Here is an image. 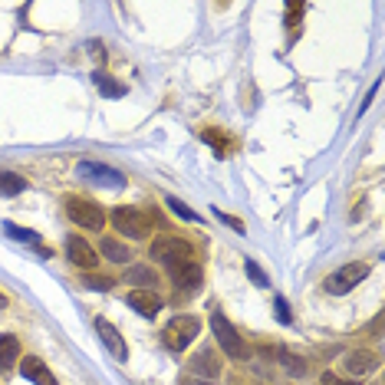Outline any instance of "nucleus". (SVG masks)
<instances>
[{"instance_id":"ddd939ff","label":"nucleus","mask_w":385,"mask_h":385,"mask_svg":"<svg viewBox=\"0 0 385 385\" xmlns=\"http://www.w3.org/2000/svg\"><path fill=\"white\" fill-rule=\"evenodd\" d=\"M20 375L30 379V382H37V385H56L53 382V375L46 372V366L37 359V355H27V359L20 362Z\"/></svg>"},{"instance_id":"5701e85b","label":"nucleus","mask_w":385,"mask_h":385,"mask_svg":"<svg viewBox=\"0 0 385 385\" xmlns=\"http://www.w3.org/2000/svg\"><path fill=\"white\" fill-rule=\"evenodd\" d=\"M165 205L171 207V214H178L181 221H198V214H194V211L185 205V201H178L175 194H168V198H165Z\"/></svg>"},{"instance_id":"c85d7f7f","label":"nucleus","mask_w":385,"mask_h":385,"mask_svg":"<svg viewBox=\"0 0 385 385\" xmlns=\"http://www.w3.org/2000/svg\"><path fill=\"white\" fill-rule=\"evenodd\" d=\"M300 14H303V3H290V20L287 23H300Z\"/></svg>"},{"instance_id":"6ab92c4d","label":"nucleus","mask_w":385,"mask_h":385,"mask_svg":"<svg viewBox=\"0 0 385 385\" xmlns=\"http://www.w3.org/2000/svg\"><path fill=\"white\" fill-rule=\"evenodd\" d=\"M23 188H27V181L17 175V171H0V194L3 198H17Z\"/></svg>"},{"instance_id":"1a4fd4ad","label":"nucleus","mask_w":385,"mask_h":385,"mask_svg":"<svg viewBox=\"0 0 385 385\" xmlns=\"http://www.w3.org/2000/svg\"><path fill=\"white\" fill-rule=\"evenodd\" d=\"M66 257H70L76 267H83V270H89V267L99 264V253L92 251V247H89V244L79 234H70V237H66Z\"/></svg>"},{"instance_id":"f8f14e48","label":"nucleus","mask_w":385,"mask_h":385,"mask_svg":"<svg viewBox=\"0 0 385 385\" xmlns=\"http://www.w3.org/2000/svg\"><path fill=\"white\" fill-rule=\"evenodd\" d=\"M375 366H379V359L369 349H355V353L346 355V369L353 375H369V372H375Z\"/></svg>"},{"instance_id":"b1692460","label":"nucleus","mask_w":385,"mask_h":385,"mask_svg":"<svg viewBox=\"0 0 385 385\" xmlns=\"http://www.w3.org/2000/svg\"><path fill=\"white\" fill-rule=\"evenodd\" d=\"M244 273H247V277H251L257 287H270V277H267L264 270L257 267V260H244Z\"/></svg>"},{"instance_id":"cd10ccee","label":"nucleus","mask_w":385,"mask_h":385,"mask_svg":"<svg viewBox=\"0 0 385 385\" xmlns=\"http://www.w3.org/2000/svg\"><path fill=\"white\" fill-rule=\"evenodd\" d=\"M323 385H355V382H346V379H340L336 372H326V375H323Z\"/></svg>"},{"instance_id":"9d476101","label":"nucleus","mask_w":385,"mask_h":385,"mask_svg":"<svg viewBox=\"0 0 385 385\" xmlns=\"http://www.w3.org/2000/svg\"><path fill=\"white\" fill-rule=\"evenodd\" d=\"M125 300H129V306H132L135 313H142V316H155V313H162V306H165V300L155 293V290H132Z\"/></svg>"},{"instance_id":"2eb2a0df","label":"nucleus","mask_w":385,"mask_h":385,"mask_svg":"<svg viewBox=\"0 0 385 385\" xmlns=\"http://www.w3.org/2000/svg\"><path fill=\"white\" fill-rule=\"evenodd\" d=\"M17 355H20V342H17L10 333H3V336H0V372H10V366L17 362Z\"/></svg>"},{"instance_id":"39448f33","label":"nucleus","mask_w":385,"mask_h":385,"mask_svg":"<svg viewBox=\"0 0 385 385\" xmlns=\"http://www.w3.org/2000/svg\"><path fill=\"white\" fill-rule=\"evenodd\" d=\"M198 329H201V323H198L194 316H175V320L162 329V340H165L168 349L181 353V349H188V346H191V340L198 336Z\"/></svg>"},{"instance_id":"c756f323","label":"nucleus","mask_w":385,"mask_h":385,"mask_svg":"<svg viewBox=\"0 0 385 385\" xmlns=\"http://www.w3.org/2000/svg\"><path fill=\"white\" fill-rule=\"evenodd\" d=\"M188 385H211V382H205V379H191Z\"/></svg>"},{"instance_id":"7ed1b4c3","label":"nucleus","mask_w":385,"mask_h":385,"mask_svg":"<svg viewBox=\"0 0 385 385\" xmlns=\"http://www.w3.org/2000/svg\"><path fill=\"white\" fill-rule=\"evenodd\" d=\"M152 260H158L165 267H181L185 260H191V244L185 240V237H158V240H152Z\"/></svg>"},{"instance_id":"4468645a","label":"nucleus","mask_w":385,"mask_h":385,"mask_svg":"<svg viewBox=\"0 0 385 385\" xmlns=\"http://www.w3.org/2000/svg\"><path fill=\"white\" fill-rule=\"evenodd\" d=\"M201 138H205L207 145L218 152V158H227V155H231V145H234V142H231V138H227L218 125H207V129H201Z\"/></svg>"},{"instance_id":"9b49d317","label":"nucleus","mask_w":385,"mask_h":385,"mask_svg":"<svg viewBox=\"0 0 385 385\" xmlns=\"http://www.w3.org/2000/svg\"><path fill=\"white\" fill-rule=\"evenodd\" d=\"M171 280H175V287H181V290H198L201 287V280H205V273H201V264L198 260H185L181 267H175L171 270Z\"/></svg>"},{"instance_id":"393cba45","label":"nucleus","mask_w":385,"mask_h":385,"mask_svg":"<svg viewBox=\"0 0 385 385\" xmlns=\"http://www.w3.org/2000/svg\"><path fill=\"white\" fill-rule=\"evenodd\" d=\"M273 310H277V320H280L283 326H287V323H293V313H290V303H287L283 296H277V300H273Z\"/></svg>"},{"instance_id":"a211bd4d","label":"nucleus","mask_w":385,"mask_h":385,"mask_svg":"<svg viewBox=\"0 0 385 385\" xmlns=\"http://www.w3.org/2000/svg\"><path fill=\"white\" fill-rule=\"evenodd\" d=\"M99 251H103V257L112 260V264H125V260H129V247L118 244V240H112V237H103V240H99Z\"/></svg>"},{"instance_id":"a878e982","label":"nucleus","mask_w":385,"mask_h":385,"mask_svg":"<svg viewBox=\"0 0 385 385\" xmlns=\"http://www.w3.org/2000/svg\"><path fill=\"white\" fill-rule=\"evenodd\" d=\"M214 218H218V221H224L227 227H234L237 234H244V231H247V227H244V221H237V218H231V214H227V211H221V207H214Z\"/></svg>"},{"instance_id":"f3484780","label":"nucleus","mask_w":385,"mask_h":385,"mask_svg":"<svg viewBox=\"0 0 385 385\" xmlns=\"http://www.w3.org/2000/svg\"><path fill=\"white\" fill-rule=\"evenodd\" d=\"M92 83H96V89L103 92V96H109V99H118V96H125V86L122 83H116L109 73H103V70H96L92 73Z\"/></svg>"},{"instance_id":"dca6fc26","label":"nucleus","mask_w":385,"mask_h":385,"mask_svg":"<svg viewBox=\"0 0 385 385\" xmlns=\"http://www.w3.org/2000/svg\"><path fill=\"white\" fill-rule=\"evenodd\" d=\"M280 362H283V372H287V375H293V379H303V375H310V362H306L303 355L287 353V349H283V353H280Z\"/></svg>"},{"instance_id":"20e7f679","label":"nucleus","mask_w":385,"mask_h":385,"mask_svg":"<svg viewBox=\"0 0 385 385\" xmlns=\"http://www.w3.org/2000/svg\"><path fill=\"white\" fill-rule=\"evenodd\" d=\"M66 214H70V221L86 227V231H103L105 227L103 207L96 201H89V198H66Z\"/></svg>"},{"instance_id":"f257e3e1","label":"nucleus","mask_w":385,"mask_h":385,"mask_svg":"<svg viewBox=\"0 0 385 385\" xmlns=\"http://www.w3.org/2000/svg\"><path fill=\"white\" fill-rule=\"evenodd\" d=\"M112 224H116L118 234L132 237V240H142V237L152 234V218L142 207H112Z\"/></svg>"},{"instance_id":"aec40b11","label":"nucleus","mask_w":385,"mask_h":385,"mask_svg":"<svg viewBox=\"0 0 385 385\" xmlns=\"http://www.w3.org/2000/svg\"><path fill=\"white\" fill-rule=\"evenodd\" d=\"M125 280L138 283V290H152L155 287V273H152V267H129L125 270Z\"/></svg>"},{"instance_id":"bb28decb","label":"nucleus","mask_w":385,"mask_h":385,"mask_svg":"<svg viewBox=\"0 0 385 385\" xmlns=\"http://www.w3.org/2000/svg\"><path fill=\"white\" fill-rule=\"evenodd\" d=\"M83 283H86L89 290H99V293L112 287V280H109V277H83Z\"/></svg>"},{"instance_id":"7c9ffc66","label":"nucleus","mask_w":385,"mask_h":385,"mask_svg":"<svg viewBox=\"0 0 385 385\" xmlns=\"http://www.w3.org/2000/svg\"><path fill=\"white\" fill-rule=\"evenodd\" d=\"M0 306H7V296H3V293H0Z\"/></svg>"},{"instance_id":"f03ea898","label":"nucleus","mask_w":385,"mask_h":385,"mask_svg":"<svg viewBox=\"0 0 385 385\" xmlns=\"http://www.w3.org/2000/svg\"><path fill=\"white\" fill-rule=\"evenodd\" d=\"M211 333H214L218 346H221V349H224L227 355H231V359H247V355H251V346L240 340L237 326L227 323L221 313H211Z\"/></svg>"},{"instance_id":"0eeeda50","label":"nucleus","mask_w":385,"mask_h":385,"mask_svg":"<svg viewBox=\"0 0 385 385\" xmlns=\"http://www.w3.org/2000/svg\"><path fill=\"white\" fill-rule=\"evenodd\" d=\"M76 175L89 178V181H99V185H109V188H122L125 185V175L109 168V165H96V162H79L76 165Z\"/></svg>"},{"instance_id":"6e6552de","label":"nucleus","mask_w":385,"mask_h":385,"mask_svg":"<svg viewBox=\"0 0 385 385\" xmlns=\"http://www.w3.org/2000/svg\"><path fill=\"white\" fill-rule=\"evenodd\" d=\"M96 333H99V340L109 353L116 355L118 362H125L129 359V349H125V340H122V333H118L116 326L109 323V320H96Z\"/></svg>"},{"instance_id":"423d86ee","label":"nucleus","mask_w":385,"mask_h":385,"mask_svg":"<svg viewBox=\"0 0 385 385\" xmlns=\"http://www.w3.org/2000/svg\"><path fill=\"white\" fill-rule=\"evenodd\" d=\"M366 277H369V267L366 264H346V267H340L336 273H329L323 287H326V293L342 296V293H349L353 287H359Z\"/></svg>"},{"instance_id":"4be33fe9","label":"nucleus","mask_w":385,"mask_h":385,"mask_svg":"<svg viewBox=\"0 0 385 385\" xmlns=\"http://www.w3.org/2000/svg\"><path fill=\"white\" fill-rule=\"evenodd\" d=\"M3 231L14 237V240H23V244H33V247H40V237L37 231H27V227H17V224H3Z\"/></svg>"},{"instance_id":"412c9836","label":"nucleus","mask_w":385,"mask_h":385,"mask_svg":"<svg viewBox=\"0 0 385 385\" xmlns=\"http://www.w3.org/2000/svg\"><path fill=\"white\" fill-rule=\"evenodd\" d=\"M191 369H194V372H201V375H207V379H214V375L221 372V366H218V359H214L211 353H198V355L191 359Z\"/></svg>"}]
</instances>
